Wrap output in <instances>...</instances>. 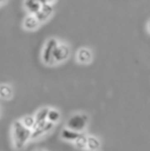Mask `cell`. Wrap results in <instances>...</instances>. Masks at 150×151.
I'll return each instance as SVG.
<instances>
[{
  "mask_svg": "<svg viewBox=\"0 0 150 151\" xmlns=\"http://www.w3.org/2000/svg\"><path fill=\"white\" fill-rule=\"evenodd\" d=\"M32 136V129L26 127L23 124L22 120H17L12 125V139L14 147L17 149H22L25 144Z\"/></svg>",
  "mask_w": 150,
  "mask_h": 151,
  "instance_id": "obj_1",
  "label": "cell"
},
{
  "mask_svg": "<svg viewBox=\"0 0 150 151\" xmlns=\"http://www.w3.org/2000/svg\"><path fill=\"white\" fill-rule=\"evenodd\" d=\"M88 117L84 113H77L72 115L67 121V127L76 131L78 133H82L88 127Z\"/></svg>",
  "mask_w": 150,
  "mask_h": 151,
  "instance_id": "obj_2",
  "label": "cell"
},
{
  "mask_svg": "<svg viewBox=\"0 0 150 151\" xmlns=\"http://www.w3.org/2000/svg\"><path fill=\"white\" fill-rule=\"evenodd\" d=\"M59 45V42L55 38H50L47 42H46L45 46H44L43 52H42V60L47 65H55L56 62L54 60V52L56 47Z\"/></svg>",
  "mask_w": 150,
  "mask_h": 151,
  "instance_id": "obj_3",
  "label": "cell"
},
{
  "mask_svg": "<svg viewBox=\"0 0 150 151\" xmlns=\"http://www.w3.org/2000/svg\"><path fill=\"white\" fill-rule=\"evenodd\" d=\"M69 56H70V48L64 43L59 44L54 52V60L56 64L66 61L69 58Z\"/></svg>",
  "mask_w": 150,
  "mask_h": 151,
  "instance_id": "obj_4",
  "label": "cell"
},
{
  "mask_svg": "<svg viewBox=\"0 0 150 151\" xmlns=\"http://www.w3.org/2000/svg\"><path fill=\"white\" fill-rule=\"evenodd\" d=\"M52 10H54L52 9V6L50 5V3H44V4H42L41 9H40L39 12H37L34 16L36 17V19L39 21V23H42V22H44V21H46V19L52 14Z\"/></svg>",
  "mask_w": 150,
  "mask_h": 151,
  "instance_id": "obj_5",
  "label": "cell"
},
{
  "mask_svg": "<svg viewBox=\"0 0 150 151\" xmlns=\"http://www.w3.org/2000/svg\"><path fill=\"white\" fill-rule=\"evenodd\" d=\"M93 60V55L88 48H80L77 52V61L80 64H88Z\"/></svg>",
  "mask_w": 150,
  "mask_h": 151,
  "instance_id": "obj_6",
  "label": "cell"
},
{
  "mask_svg": "<svg viewBox=\"0 0 150 151\" xmlns=\"http://www.w3.org/2000/svg\"><path fill=\"white\" fill-rule=\"evenodd\" d=\"M80 134L81 133H78V132L73 131V129L67 127V129H64L62 131V133H61V137H62V139L65 140V141L74 142L75 140L80 136Z\"/></svg>",
  "mask_w": 150,
  "mask_h": 151,
  "instance_id": "obj_7",
  "label": "cell"
},
{
  "mask_svg": "<svg viewBox=\"0 0 150 151\" xmlns=\"http://www.w3.org/2000/svg\"><path fill=\"white\" fill-rule=\"evenodd\" d=\"M41 6L42 4L35 1V0H25V7L27 8V10L30 14H35L37 12H39L41 9Z\"/></svg>",
  "mask_w": 150,
  "mask_h": 151,
  "instance_id": "obj_8",
  "label": "cell"
},
{
  "mask_svg": "<svg viewBox=\"0 0 150 151\" xmlns=\"http://www.w3.org/2000/svg\"><path fill=\"white\" fill-rule=\"evenodd\" d=\"M101 148V142L95 136H88V149L90 151H98Z\"/></svg>",
  "mask_w": 150,
  "mask_h": 151,
  "instance_id": "obj_9",
  "label": "cell"
},
{
  "mask_svg": "<svg viewBox=\"0 0 150 151\" xmlns=\"http://www.w3.org/2000/svg\"><path fill=\"white\" fill-rule=\"evenodd\" d=\"M39 25V21L36 19L35 16H29L25 19L24 21V27L28 30H34Z\"/></svg>",
  "mask_w": 150,
  "mask_h": 151,
  "instance_id": "obj_10",
  "label": "cell"
},
{
  "mask_svg": "<svg viewBox=\"0 0 150 151\" xmlns=\"http://www.w3.org/2000/svg\"><path fill=\"white\" fill-rule=\"evenodd\" d=\"M74 145L77 149L79 150H85L88 149V136L84 134H80V136L74 141Z\"/></svg>",
  "mask_w": 150,
  "mask_h": 151,
  "instance_id": "obj_11",
  "label": "cell"
},
{
  "mask_svg": "<svg viewBox=\"0 0 150 151\" xmlns=\"http://www.w3.org/2000/svg\"><path fill=\"white\" fill-rule=\"evenodd\" d=\"M12 96V90L7 84H1L0 86V98L2 99H10Z\"/></svg>",
  "mask_w": 150,
  "mask_h": 151,
  "instance_id": "obj_12",
  "label": "cell"
},
{
  "mask_svg": "<svg viewBox=\"0 0 150 151\" xmlns=\"http://www.w3.org/2000/svg\"><path fill=\"white\" fill-rule=\"evenodd\" d=\"M50 111V108H42L36 113L35 115V120L36 122H42V121L47 120V114Z\"/></svg>",
  "mask_w": 150,
  "mask_h": 151,
  "instance_id": "obj_13",
  "label": "cell"
},
{
  "mask_svg": "<svg viewBox=\"0 0 150 151\" xmlns=\"http://www.w3.org/2000/svg\"><path fill=\"white\" fill-rule=\"evenodd\" d=\"M61 117V114L58 110L56 109H50L48 111V114H47V120L50 121V122H54L56 123L57 121H59Z\"/></svg>",
  "mask_w": 150,
  "mask_h": 151,
  "instance_id": "obj_14",
  "label": "cell"
},
{
  "mask_svg": "<svg viewBox=\"0 0 150 151\" xmlns=\"http://www.w3.org/2000/svg\"><path fill=\"white\" fill-rule=\"evenodd\" d=\"M22 122L26 127L32 129L34 127L35 123H36V120H35V117H32V116H25L22 119Z\"/></svg>",
  "mask_w": 150,
  "mask_h": 151,
  "instance_id": "obj_15",
  "label": "cell"
},
{
  "mask_svg": "<svg viewBox=\"0 0 150 151\" xmlns=\"http://www.w3.org/2000/svg\"><path fill=\"white\" fill-rule=\"evenodd\" d=\"M35 1L39 2V3H41V4H44V3H47V2H46V0H35Z\"/></svg>",
  "mask_w": 150,
  "mask_h": 151,
  "instance_id": "obj_16",
  "label": "cell"
},
{
  "mask_svg": "<svg viewBox=\"0 0 150 151\" xmlns=\"http://www.w3.org/2000/svg\"><path fill=\"white\" fill-rule=\"evenodd\" d=\"M55 0H46V2H47V3H50V2H54Z\"/></svg>",
  "mask_w": 150,
  "mask_h": 151,
  "instance_id": "obj_17",
  "label": "cell"
},
{
  "mask_svg": "<svg viewBox=\"0 0 150 151\" xmlns=\"http://www.w3.org/2000/svg\"><path fill=\"white\" fill-rule=\"evenodd\" d=\"M148 30L150 32V20H149V22H148Z\"/></svg>",
  "mask_w": 150,
  "mask_h": 151,
  "instance_id": "obj_18",
  "label": "cell"
},
{
  "mask_svg": "<svg viewBox=\"0 0 150 151\" xmlns=\"http://www.w3.org/2000/svg\"><path fill=\"white\" fill-rule=\"evenodd\" d=\"M5 0H0V3H2V2H4Z\"/></svg>",
  "mask_w": 150,
  "mask_h": 151,
  "instance_id": "obj_19",
  "label": "cell"
}]
</instances>
